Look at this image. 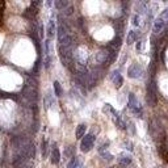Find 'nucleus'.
Returning <instances> with one entry per match:
<instances>
[{"label": "nucleus", "instance_id": "c9c22d12", "mask_svg": "<svg viewBox=\"0 0 168 168\" xmlns=\"http://www.w3.org/2000/svg\"><path fill=\"white\" fill-rule=\"evenodd\" d=\"M109 168H116V167H109Z\"/></svg>", "mask_w": 168, "mask_h": 168}, {"label": "nucleus", "instance_id": "f03ea898", "mask_svg": "<svg viewBox=\"0 0 168 168\" xmlns=\"http://www.w3.org/2000/svg\"><path fill=\"white\" fill-rule=\"evenodd\" d=\"M167 21H168V8H166V9L159 15L158 19L155 20L154 26H152V32H154L155 36H160L161 34V32H163L164 28H166Z\"/></svg>", "mask_w": 168, "mask_h": 168}, {"label": "nucleus", "instance_id": "20e7f679", "mask_svg": "<svg viewBox=\"0 0 168 168\" xmlns=\"http://www.w3.org/2000/svg\"><path fill=\"white\" fill-rule=\"evenodd\" d=\"M147 104L150 106H155L158 103V89H156V83L152 79L147 84V96H146Z\"/></svg>", "mask_w": 168, "mask_h": 168}, {"label": "nucleus", "instance_id": "2f4dec72", "mask_svg": "<svg viewBox=\"0 0 168 168\" xmlns=\"http://www.w3.org/2000/svg\"><path fill=\"white\" fill-rule=\"evenodd\" d=\"M124 145L126 146L125 148H127V150H130V151H133V145H131V142H129V140H125Z\"/></svg>", "mask_w": 168, "mask_h": 168}, {"label": "nucleus", "instance_id": "423d86ee", "mask_svg": "<svg viewBox=\"0 0 168 168\" xmlns=\"http://www.w3.org/2000/svg\"><path fill=\"white\" fill-rule=\"evenodd\" d=\"M95 139H96V137L93 135L92 133L87 134V135L83 137V139H81V143H80V150L83 152H88L91 151L95 145Z\"/></svg>", "mask_w": 168, "mask_h": 168}, {"label": "nucleus", "instance_id": "6ab92c4d", "mask_svg": "<svg viewBox=\"0 0 168 168\" xmlns=\"http://www.w3.org/2000/svg\"><path fill=\"white\" fill-rule=\"evenodd\" d=\"M135 11H137V15H140L145 11H147V3H137Z\"/></svg>", "mask_w": 168, "mask_h": 168}, {"label": "nucleus", "instance_id": "c85d7f7f", "mask_svg": "<svg viewBox=\"0 0 168 168\" xmlns=\"http://www.w3.org/2000/svg\"><path fill=\"white\" fill-rule=\"evenodd\" d=\"M108 146H109V140H105V142H104L103 145H101V146H100V147H99V151H100V154H101V152H104V151H105V150L108 148Z\"/></svg>", "mask_w": 168, "mask_h": 168}, {"label": "nucleus", "instance_id": "9b49d317", "mask_svg": "<svg viewBox=\"0 0 168 168\" xmlns=\"http://www.w3.org/2000/svg\"><path fill=\"white\" fill-rule=\"evenodd\" d=\"M112 116H113V122L116 124V126H117L118 129H121V130H126V124H125V122L121 120L120 114H118V113L114 111V112L112 113Z\"/></svg>", "mask_w": 168, "mask_h": 168}, {"label": "nucleus", "instance_id": "f3484780", "mask_svg": "<svg viewBox=\"0 0 168 168\" xmlns=\"http://www.w3.org/2000/svg\"><path fill=\"white\" fill-rule=\"evenodd\" d=\"M85 131H87V126H85L84 124H80L78 127H76V131H75V135L78 139H81L84 137Z\"/></svg>", "mask_w": 168, "mask_h": 168}, {"label": "nucleus", "instance_id": "412c9836", "mask_svg": "<svg viewBox=\"0 0 168 168\" xmlns=\"http://www.w3.org/2000/svg\"><path fill=\"white\" fill-rule=\"evenodd\" d=\"M51 105H53V95H51V92H47L45 96V108L49 109Z\"/></svg>", "mask_w": 168, "mask_h": 168}, {"label": "nucleus", "instance_id": "f8f14e48", "mask_svg": "<svg viewBox=\"0 0 168 168\" xmlns=\"http://www.w3.org/2000/svg\"><path fill=\"white\" fill-rule=\"evenodd\" d=\"M68 34H70V33H68L67 26H65V24H60V25L58 26V41L62 42Z\"/></svg>", "mask_w": 168, "mask_h": 168}, {"label": "nucleus", "instance_id": "a211bd4d", "mask_svg": "<svg viewBox=\"0 0 168 168\" xmlns=\"http://www.w3.org/2000/svg\"><path fill=\"white\" fill-rule=\"evenodd\" d=\"M54 34H55V23L53 20H50L47 24V38L51 39L54 37Z\"/></svg>", "mask_w": 168, "mask_h": 168}, {"label": "nucleus", "instance_id": "aec40b11", "mask_svg": "<svg viewBox=\"0 0 168 168\" xmlns=\"http://www.w3.org/2000/svg\"><path fill=\"white\" fill-rule=\"evenodd\" d=\"M54 5H55L57 9H66V7L68 5V1H66V0H57L55 3H54Z\"/></svg>", "mask_w": 168, "mask_h": 168}, {"label": "nucleus", "instance_id": "dca6fc26", "mask_svg": "<svg viewBox=\"0 0 168 168\" xmlns=\"http://www.w3.org/2000/svg\"><path fill=\"white\" fill-rule=\"evenodd\" d=\"M139 37V33L137 32V30H130L129 34H127V38H126V42L129 45L134 44V42H137V39Z\"/></svg>", "mask_w": 168, "mask_h": 168}, {"label": "nucleus", "instance_id": "39448f33", "mask_svg": "<svg viewBox=\"0 0 168 168\" xmlns=\"http://www.w3.org/2000/svg\"><path fill=\"white\" fill-rule=\"evenodd\" d=\"M74 55H75L76 65L85 67V65H87V62H88V50L87 49H85L84 46H79L74 51Z\"/></svg>", "mask_w": 168, "mask_h": 168}, {"label": "nucleus", "instance_id": "f257e3e1", "mask_svg": "<svg viewBox=\"0 0 168 168\" xmlns=\"http://www.w3.org/2000/svg\"><path fill=\"white\" fill-rule=\"evenodd\" d=\"M23 93H24V97H25L28 101L36 103V100H37V83H36V80L29 78L28 80H26V84L23 89Z\"/></svg>", "mask_w": 168, "mask_h": 168}, {"label": "nucleus", "instance_id": "473e14b6", "mask_svg": "<svg viewBox=\"0 0 168 168\" xmlns=\"http://www.w3.org/2000/svg\"><path fill=\"white\" fill-rule=\"evenodd\" d=\"M38 68H39V60H37V62H36V66L33 67V72H34V74H37V72H38Z\"/></svg>", "mask_w": 168, "mask_h": 168}, {"label": "nucleus", "instance_id": "7c9ffc66", "mask_svg": "<svg viewBox=\"0 0 168 168\" xmlns=\"http://www.w3.org/2000/svg\"><path fill=\"white\" fill-rule=\"evenodd\" d=\"M74 13V7L72 5H70V7H67L65 9V15H67V16H70V15Z\"/></svg>", "mask_w": 168, "mask_h": 168}, {"label": "nucleus", "instance_id": "0eeeda50", "mask_svg": "<svg viewBox=\"0 0 168 168\" xmlns=\"http://www.w3.org/2000/svg\"><path fill=\"white\" fill-rule=\"evenodd\" d=\"M129 108L134 114H137L138 117H142V108H140L138 100H137L134 93H129Z\"/></svg>", "mask_w": 168, "mask_h": 168}, {"label": "nucleus", "instance_id": "bb28decb", "mask_svg": "<svg viewBox=\"0 0 168 168\" xmlns=\"http://www.w3.org/2000/svg\"><path fill=\"white\" fill-rule=\"evenodd\" d=\"M114 29H116V32H117V33H121V32H122L124 26H122V23H121V21H116V23H114Z\"/></svg>", "mask_w": 168, "mask_h": 168}, {"label": "nucleus", "instance_id": "7ed1b4c3", "mask_svg": "<svg viewBox=\"0 0 168 168\" xmlns=\"http://www.w3.org/2000/svg\"><path fill=\"white\" fill-rule=\"evenodd\" d=\"M150 131H151L152 137H154L155 139L160 140V142H166V133H164V129L156 118H154V120L151 121V124H150Z\"/></svg>", "mask_w": 168, "mask_h": 168}, {"label": "nucleus", "instance_id": "4468645a", "mask_svg": "<svg viewBox=\"0 0 168 168\" xmlns=\"http://www.w3.org/2000/svg\"><path fill=\"white\" fill-rule=\"evenodd\" d=\"M50 161H51L53 164H58V163L60 161V152H59V150H58L57 147H54L53 151H51Z\"/></svg>", "mask_w": 168, "mask_h": 168}, {"label": "nucleus", "instance_id": "393cba45", "mask_svg": "<svg viewBox=\"0 0 168 168\" xmlns=\"http://www.w3.org/2000/svg\"><path fill=\"white\" fill-rule=\"evenodd\" d=\"M131 24H133L134 26H139V24H140V16L139 15H134L133 19H131Z\"/></svg>", "mask_w": 168, "mask_h": 168}, {"label": "nucleus", "instance_id": "a878e982", "mask_svg": "<svg viewBox=\"0 0 168 168\" xmlns=\"http://www.w3.org/2000/svg\"><path fill=\"white\" fill-rule=\"evenodd\" d=\"M103 112L104 113H112L114 112V109H113V106L111 105V104H105V105H104V108H103Z\"/></svg>", "mask_w": 168, "mask_h": 168}, {"label": "nucleus", "instance_id": "9d476101", "mask_svg": "<svg viewBox=\"0 0 168 168\" xmlns=\"http://www.w3.org/2000/svg\"><path fill=\"white\" fill-rule=\"evenodd\" d=\"M131 163V156L129 154H120L118 155V164H120V167L122 168H125V167H127L129 164Z\"/></svg>", "mask_w": 168, "mask_h": 168}, {"label": "nucleus", "instance_id": "5701e85b", "mask_svg": "<svg viewBox=\"0 0 168 168\" xmlns=\"http://www.w3.org/2000/svg\"><path fill=\"white\" fill-rule=\"evenodd\" d=\"M53 87H54V93H55V96H62V87H60V84L58 83V81H54Z\"/></svg>", "mask_w": 168, "mask_h": 168}, {"label": "nucleus", "instance_id": "c756f323", "mask_svg": "<svg viewBox=\"0 0 168 168\" xmlns=\"http://www.w3.org/2000/svg\"><path fill=\"white\" fill-rule=\"evenodd\" d=\"M101 156L105 159V160H112L113 159V155L112 154H109L108 151H104V152H101Z\"/></svg>", "mask_w": 168, "mask_h": 168}, {"label": "nucleus", "instance_id": "1a4fd4ad", "mask_svg": "<svg viewBox=\"0 0 168 168\" xmlns=\"http://www.w3.org/2000/svg\"><path fill=\"white\" fill-rule=\"evenodd\" d=\"M111 79H112V81L116 88H121L122 84H124V78L121 76L120 71H113L111 75Z\"/></svg>", "mask_w": 168, "mask_h": 168}, {"label": "nucleus", "instance_id": "72a5a7b5", "mask_svg": "<svg viewBox=\"0 0 168 168\" xmlns=\"http://www.w3.org/2000/svg\"><path fill=\"white\" fill-rule=\"evenodd\" d=\"M142 45H143L142 41H138V42H137V51H140V50H142Z\"/></svg>", "mask_w": 168, "mask_h": 168}, {"label": "nucleus", "instance_id": "ddd939ff", "mask_svg": "<svg viewBox=\"0 0 168 168\" xmlns=\"http://www.w3.org/2000/svg\"><path fill=\"white\" fill-rule=\"evenodd\" d=\"M121 44H122V39H121V37H120V36H116V37L113 38L111 42H109L108 47H111V49H113V50L118 51V49L121 47Z\"/></svg>", "mask_w": 168, "mask_h": 168}, {"label": "nucleus", "instance_id": "6e6552de", "mask_svg": "<svg viewBox=\"0 0 168 168\" xmlns=\"http://www.w3.org/2000/svg\"><path fill=\"white\" fill-rule=\"evenodd\" d=\"M142 75V67H140L138 63H133L131 66H129L127 68V76L131 79H137Z\"/></svg>", "mask_w": 168, "mask_h": 168}, {"label": "nucleus", "instance_id": "b1692460", "mask_svg": "<svg viewBox=\"0 0 168 168\" xmlns=\"http://www.w3.org/2000/svg\"><path fill=\"white\" fill-rule=\"evenodd\" d=\"M78 164H79V159L76 156H74L71 160H70V163L67 164V168H78Z\"/></svg>", "mask_w": 168, "mask_h": 168}, {"label": "nucleus", "instance_id": "4be33fe9", "mask_svg": "<svg viewBox=\"0 0 168 168\" xmlns=\"http://www.w3.org/2000/svg\"><path fill=\"white\" fill-rule=\"evenodd\" d=\"M74 154H75V146H68V147H66V150H65L66 158H74Z\"/></svg>", "mask_w": 168, "mask_h": 168}, {"label": "nucleus", "instance_id": "f704fd0d", "mask_svg": "<svg viewBox=\"0 0 168 168\" xmlns=\"http://www.w3.org/2000/svg\"><path fill=\"white\" fill-rule=\"evenodd\" d=\"M50 57H47V59H46V62H45V67H46V68H49V66H50Z\"/></svg>", "mask_w": 168, "mask_h": 168}, {"label": "nucleus", "instance_id": "2eb2a0df", "mask_svg": "<svg viewBox=\"0 0 168 168\" xmlns=\"http://www.w3.org/2000/svg\"><path fill=\"white\" fill-rule=\"evenodd\" d=\"M36 15H37V8L30 7V8H26V9L24 11L23 16H24V17H26V19H29V20H33V19H34Z\"/></svg>", "mask_w": 168, "mask_h": 168}, {"label": "nucleus", "instance_id": "cd10ccee", "mask_svg": "<svg viewBox=\"0 0 168 168\" xmlns=\"http://www.w3.org/2000/svg\"><path fill=\"white\" fill-rule=\"evenodd\" d=\"M47 155V140H44L42 142V156H46Z\"/></svg>", "mask_w": 168, "mask_h": 168}]
</instances>
